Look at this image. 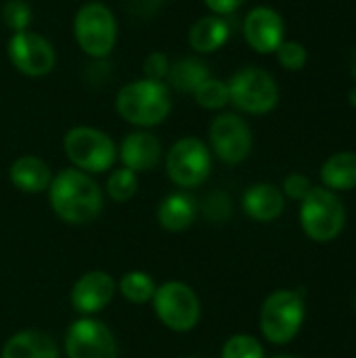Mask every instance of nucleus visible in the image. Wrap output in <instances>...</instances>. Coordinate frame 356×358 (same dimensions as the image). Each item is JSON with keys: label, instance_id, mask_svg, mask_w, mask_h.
<instances>
[{"label": "nucleus", "instance_id": "f257e3e1", "mask_svg": "<svg viewBox=\"0 0 356 358\" xmlns=\"http://www.w3.org/2000/svg\"><path fill=\"white\" fill-rule=\"evenodd\" d=\"M52 212L67 224H88L103 210L101 187L82 170L67 168L52 176L48 187Z\"/></svg>", "mask_w": 356, "mask_h": 358}, {"label": "nucleus", "instance_id": "f03ea898", "mask_svg": "<svg viewBox=\"0 0 356 358\" xmlns=\"http://www.w3.org/2000/svg\"><path fill=\"white\" fill-rule=\"evenodd\" d=\"M118 113L141 128H151L162 124L172 109L170 88L159 80H136L126 84L115 96Z\"/></svg>", "mask_w": 356, "mask_h": 358}, {"label": "nucleus", "instance_id": "7ed1b4c3", "mask_svg": "<svg viewBox=\"0 0 356 358\" xmlns=\"http://www.w3.org/2000/svg\"><path fill=\"white\" fill-rule=\"evenodd\" d=\"M306 308L304 298L292 289H277L273 292L260 310V329L262 336L277 346L290 344L304 323Z\"/></svg>", "mask_w": 356, "mask_h": 358}, {"label": "nucleus", "instance_id": "20e7f679", "mask_svg": "<svg viewBox=\"0 0 356 358\" xmlns=\"http://www.w3.org/2000/svg\"><path fill=\"white\" fill-rule=\"evenodd\" d=\"M67 159L86 174L107 172L118 159V147L109 134L92 126H76L63 138Z\"/></svg>", "mask_w": 356, "mask_h": 358}, {"label": "nucleus", "instance_id": "39448f33", "mask_svg": "<svg viewBox=\"0 0 356 358\" xmlns=\"http://www.w3.org/2000/svg\"><path fill=\"white\" fill-rule=\"evenodd\" d=\"M300 222L313 241H334L346 224L344 203L334 191L325 187H313V191L302 199Z\"/></svg>", "mask_w": 356, "mask_h": 358}, {"label": "nucleus", "instance_id": "423d86ee", "mask_svg": "<svg viewBox=\"0 0 356 358\" xmlns=\"http://www.w3.org/2000/svg\"><path fill=\"white\" fill-rule=\"evenodd\" d=\"M73 34L80 44V48L94 59L107 57L118 40V23L113 13L101 4V2H90L84 4L76 19H73Z\"/></svg>", "mask_w": 356, "mask_h": 358}, {"label": "nucleus", "instance_id": "0eeeda50", "mask_svg": "<svg viewBox=\"0 0 356 358\" xmlns=\"http://www.w3.org/2000/svg\"><path fill=\"white\" fill-rule=\"evenodd\" d=\"M153 310L157 319L170 331L176 334L191 331L201 317V304L197 294L180 281H170L155 289Z\"/></svg>", "mask_w": 356, "mask_h": 358}, {"label": "nucleus", "instance_id": "6e6552de", "mask_svg": "<svg viewBox=\"0 0 356 358\" xmlns=\"http://www.w3.org/2000/svg\"><path fill=\"white\" fill-rule=\"evenodd\" d=\"M227 86L231 103L245 113L262 115L273 111L279 103V88L273 76L258 67H245L237 71Z\"/></svg>", "mask_w": 356, "mask_h": 358}, {"label": "nucleus", "instance_id": "1a4fd4ad", "mask_svg": "<svg viewBox=\"0 0 356 358\" xmlns=\"http://www.w3.org/2000/svg\"><path fill=\"white\" fill-rule=\"evenodd\" d=\"M166 170L170 180L180 189H195L210 176L212 155L204 141L185 136L172 145L166 157Z\"/></svg>", "mask_w": 356, "mask_h": 358}, {"label": "nucleus", "instance_id": "9d476101", "mask_svg": "<svg viewBox=\"0 0 356 358\" xmlns=\"http://www.w3.org/2000/svg\"><path fill=\"white\" fill-rule=\"evenodd\" d=\"M67 358H118V342L107 325L97 319H80L65 334Z\"/></svg>", "mask_w": 356, "mask_h": 358}, {"label": "nucleus", "instance_id": "9b49d317", "mask_svg": "<svg viewBox=\"0 0 356 358\" xmlns=\"http://www.w3.org/2000/svg\"><path fill=\"white\" fill-rule=\"evenodd\" d=\"M8 57L10 63L25 76L31 78H40L46 76L48 71H52L55 63H57V55L52 44L36 34V31H17L10 36L8 40Z\"/></svg>", "mask_w": 356, "mask_h": 358}, {"label": "nucleus", "instance_id": "f8f14e48", "mask_svg": "<svg viewBox=\"0 0 356 358\" xmlns=\"http://www.w3.org/2000/svg\"><path fill=\"white\" fill-rule=\"evenodd\" d=\"M210 143L218 159L225 164H241L252 151V130L243 117L222 113L210 126Z\"/></svg>", "mask_w": 356, "mask_h": 358}, {"label": "nucleus", "instance_id": "ddd939ff", "mask_svg": "<svg viewBox=\"0 0 356 358\" xmlns=\"http://www.w3.org/2000/svg\"><path fill=\"white\" fill-rule=\"evenodd\" d=\"M118 283L113 281V277L105 271H90L86 275H82L71 289V306L80 313V315H97L101 313L115 296Z\"/></svg>", "mask_w": 356, "mask_h": 358}, {"label": "nucleus", "instance_id": "4468645a", "mask_svg": "<svg viewBox=\"0 0 356 358\" xmlns=\"http://www.w3.org/2000/svg\"><path fill=\"white\" fill-rule=\"evenodd\" d=\"M283 34L285 25L277 10L269 6H256L248 13L243 23V36L256 52H275L283 42Z\"/></svg>", "mask_w": 356, "mask_h": 358}, {"label": "nucleus", "instance_id": "2eb2a0df", "mask_svg": "<svg viewBox=\"0 0 356 358\" xmlns=\"http://www.w3.org/2000/svg\"><path fill=\"white\" fill-rule=\"evenodd\" d=\"M162 157V143L155 134L147 130L130 132L120 147V159L124 168L132 172H147L159 164Z\"/></svg>", "mask_w": 356, "mask_h": 358}, {"label": "nucleus", "instance_id": "dca6fc26", "mask_svg": "<svg viewBox=\"0 0 356 358\" xmlns=\"http://www.w3.org/2000/svg\"><path fill=\"white\" fill-rule=\"evenodd\" d=\"M285 197L283 191H279L275 185L260 182L245 191L243 195V210L250 218L258 222H271L283 214Z\"/></svg>", "mask_w": 356, "mask_h": 358}, {"label": "nucleus", "instance_id": "f3484780", "mask_svg": "<svg viewBox=\"0 0 356 358\" xmlns=\"http://www.w3.org/2000/svg\"><path fill=\"white\" fill-rule=\"evenodd\" d=\"M0 358H59V348L48 334L25 329L8 338Z\"/></svg>", "mask_w": 356, "mask_h": 358}, {"label": "nucleus", "instance_id": "a211bd4d", "mask_svg": "<svg viewBox=\"0 0 356 358\" xmlns=\"http://www.w3.org/2000/svg\"><path fill=\"white\" fill-rule=\"evenodd\" d=\"M8 176H10V182L15 185V189H19L23 193L48 191L50 180H52L50 168L46 166V162H42L36 155H23V157L15 159L8 170Z\"/></svg>", "mask_w": 356, "mask_h": 358}, {"label": "nucleus", "instance_id": "6ab92c4d", "mask_svg": "<svg viewBox=\"0 0 356 358\" xmlns=\"http://www.w3.org/2000/svg\"><path fill=\"white\" fill-rule=\"evenodd\" d=\"M197 218V201L189 193H172L157 208V222L170 233L187 231Z\"/></svg>", "mask_w": 356, "mask_h": 358}, {"label": "nucleus", "instance_id": "aec40b11", "mask_svg": "<svg viewBox=\"0 0 356 358\" xmlns=\"http://www.w3.org/2000/svg\"><path fill=\"white\" fill-rule=\"evenodd\" d=\"M229 38V23L220 15H208L193 23L189 31V44L197 52H214Z\"/></svg>", "mask_w": 356, "mask_h": 358}, {"label": "nucleus", "instance_id": "412c9836", "mask_svg": "<svg viewBox=\"0 0 356 358\" xmlns=\"http://www.w3.org/2000/svg\"><path fill=\"white\" fill-rule=\"evenodd\" d=\"M321 180L329 191L356 189V153L342 151L332 155L321 168Z\"/></svg>", "mask_w": 356, "mask_h": 358}, {"label": "nucleus", "instance_id": "4be33fe9", "mask_svg": "<svg viewBox=\"0 0 356 358\" xmlns=\"http://www.w3.org/2000/svg\"><path fill=\"white\" fill-rule=\"evenodd\" d=\"M166 78L174 90L193 94L210 78V69L206 67L204 61L187 57V59H178L176 63H172Z\"/></svg>", "mask_w": 356, "mask_h": 358}, {"label": "nucleus", "instance_id": "5701e85b", "mask_svg": "<svg viewBox=\"0 0 356 358\" xmlns=\"http://www.w3.org/2000/svg\"><path fill=\"white\" fill-rule=\"evenodd\" d=\"M118 287H120V294L128 302H132V304H147V302H151L153 296H155V289H157L153 277L147 275V273H143V271H130V273H126L120 279Z\"/></svg>", "mask_w": 356, "mask_h": 358}, {"label": "nucleus", "instance_id": "b1692460", "mask_svg": "<svg viewBox=\"0 0 356 358\" xmlns=\"http://www.w3.org/2000/svg\"><path fill=\"white\" fill-rule=\"evenodd\" d=\"M107 195L113 199V201H128L136 195L138 191V178H136V172L128 170V168H118L109 174L107 178Z\"/></svg>", "mask_w": 356, "mask_h": 358}, {"label": "nucleus", "instance_id": "393cba45", "mask_svg": "<svg viewBox=\"0 0 356 358\" xmlns=\"http://www.w3.org/2000/svg\"><path fill=\"white\" fill-rule=\"evenodd\" d=\"M197 105L206 107V109H222L227 103H231L229 99V86L222 80L216 78H208L195 92H193Z\"/></svg>", "mask_w": 356, "mask_h": 358}, {"label": "nucleus", "instance_id": "a878e982", "mask_svg": "<svg viewBox=\"0 0 356 358\" xmlns=\"http://www.w3.org/2000/svg\"><path fill=\"white\" fill-rule=\"evenodd\" d=\"M222 358H264V348L256 338L237 334L225 342Z\"/></svg>", "mask_w": 356, "mask_h": 358}, {"label": "nucleus", "instance_id": "bb28decb", "mask_svg": "<svg viewBox=\"0 0 356 358\" xmlns=\"http://www.w3.org/2000/svg\"><path fill=\"white\" fill-rule=\"evenodd\" d=\"M2 21L8 29L25 31L31 21V8L25 0H6L2 6Z\"/></svg>", "mask_w": 356, "mask_h": 358}, {"label": "nucleus", "instance_id": "cd10ccee", "mask_svg": "<svg viewBox=\"0 0 356 358\" xmlns=\"http://www.w3.org/2000/svg\"><path fill=\"white\" fill-rule=\"evenodd\" d=\"M277 52V59L279 63L290 69V71H298L306 65V59H308V52L306 48L300 44V42H281V46L275 50Z\"/></svg>", "mask_w": 356, "mask_h": 358}, {"label": "nucleus", "instance_id": "c85d7f7f", "mask_svg": "<svg viewBox=\"0 0 356 358\" xmlns=\"http://www.w3.org/2000/svg\"><path fill=\"white\" fill-rule=\"evenodd\" d=\"M313 191V182L308 176L304 174H290L283 182V193L290 197V199H298L302 201L308 193Z\"/></svg>", "mask_w": 356, "mask_h": 358}, {"label": "nucleus", "instance_id": "c756f323", "mask_svg": "<svg viewBox=\"0 0 356 358\" xmlns=\"http://www.w3.org/2000/svg\"><path fill=\"white\" fill-rule=\"evenodd\" d=\"M168 69H170V61H168V57L164 52H151L145 59V65H143L145 78L159 80V82H164V78L168 76Z\"/></svg>", "mask_w": 356, "mask_h": 358}, {"label": "nucleus", "instance_id": "7c9ffc66", "mask_svg": "<svg viewBox=\"0 0 356 358\" xmlns=\"http://www.w3.org/2000/svg\"><path fill=\"white\" fill-rule=\"evenodd\" d=\"M206 6L214 13V15H231L233 10H237L245 0H204Z\"/></svg>", "mask_w": 356, "mask_h": 358}, {"label": "nucleus", "instance_id": "2f4dec72", "mask_svg": "<svg viewBox=\"0 0 356 358\" xmlns=\"http://www.w3.org/2000/svg\"><path fill=\"white\" fill-rule=\"evenodd\" d=\"M350 71L356 78V50H353V55H350Z\"/></svg>", "mask_w": 356, "mask_h": 358}, {"label": "nucleus", "instance_id": "473e14b6", "mask_svg": "<svg viewBox=\"0 0 356 358\" xmlns=\"http://www.w3.org/2000/svg\"><path fill=\"white\" fill-rule=\"evenodd\" d=\"M348 99H350V105H353V107H356V86L353 88V90H350V96H348Z\"/></svg>", "mask_w": 356, "mask_h": 358}, {"label": "nucleus", "instance_id": "72a5a7b5", "mask_svg": "<svg viewBox=\"0 0 356 358\" xmlns=\"http://www.w3.org/2000/svg\"><path fill=\"white\" fill-rule=\"evenodd\" d=\"M277 358H296V357H277Z\"/></svg>", "mask_w": 356, "mask_h": 358}, {"label": "nucleus", "instance_id": "f704fd0d", "mask_svg": "<svg viewBox=\"0 0 356 358\" xmlns=\"http://www.w3.org/2000/svg\"><path fill=\"white\" fill-rule=\"evenodd\" d=\"M187 358H197V357H187Z\"/></svg>", "mask_w": 356, "mask_h": 358}]
</instances>
